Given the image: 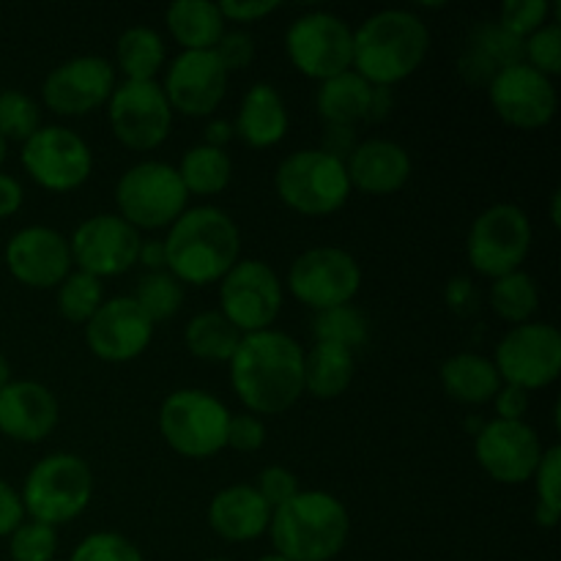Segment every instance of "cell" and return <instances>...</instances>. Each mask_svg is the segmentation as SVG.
Instances as JSON below:
<instances>
[{
	"label": "cell",
	"instance_id": "1",
	"mask_svg": "<svg viewBox=\"0 0 561 561\" xmlns=\"http://www.w3.org/2000/svg\"><path fill=\"white\" fill-rule=\"evenodd\" d=\"M228 365L230 387L255 416L285 414L305 394V348L277 329L244 334Z\"/></svg>",
	"mask_w": 561,
	"mask_h": 561
},
{
	"label": "cell",
	"instance_id": "2",
	"mask_svg": "<svg viewBox=\"0 0 561 561\" xmlns=\"http://www.w3.org/2000/svg\"><path fill=\"white\" fill-rule=\"evenodd\" d=\"M162 244L164 268L192 288L219 283L241 261L239 225L217 206L186 208L170 225Z\"/></svg>",
	"mask_w": 561,
	"mask_h": 561
},
{
	"label": "cell",
	"instance_id": "3",
	"mask_svg": "<svg viewBox=\"0 0 561 561\" xmlns=\"http://www.w3.org/2000/svg\"><path fill=\"white\" fill-rule=\"evenodd\" d=\"M431 53V31L414 11L383 9L354 31V71L378 88L409 80Z\"/></svg>",
	"mask_w": 561,
	"mask_h": 561
},
{
	"label": "cell",
	"instance_id": "4",
	"mask_svg": "<svg viewBox=\"0 0 561 561\" xmlns=\"http://www.w3.org/2000/svg\"><path fill=\"white\" fill-rule=\"evenodd\" d=\"M268 535L283 559L332 561L351 535V515L327 491H299L283 507L272 510Z\"/></svg>",
	"mask_w": 561,
	"mask_h": 561
},
{
	"label": "cell",
	"instance_id": "5",
	"mask_svg": "<svg viewBox=\"0 0 561 561\" xmlns=\"http://www.w3.org/2000/svg\"><path fill=\"white\" fill-rule=\"evenodd\" d=\"M20 496L27 518L55 529L85 513L93 496V471L80 455L53 453L27 471Z\"/></svg>",
	"mask_w": 561,
	"mask_h": 561
},
{
	"label": "cell",
	"instance_id": "6",
	"mask_svg": "<svg viewBox=\"0 0 561 561\" xmlns=\"http://www.w3.org/2000/svg\"><path fill=\"white\" fill-rule=\"evenodd\" d=\"M159 433L181 458L203 460L228 447L230 411L206 389H175L159 405Z\"/></svg>",
	"mask_w": 561,
	"mask_h": 561
},
{
	"label": "cell",
	"instance_id": "7",
	"mask_svg": "<svg viewBox=\"0 0 561 561\" xmlns=\"http://www.w3.org/2000/svg\"><path fill=\"white\" fill-rule=\"evenodd\" d=\"M274 190L290 211L301 217H329L348 203L351 181L345 162L321 148H301L279 162Z\"/></svg>",
	"mask_w": 561,
	"mask_h": 561
},
{
	"label": "cell",
	"instance_id": "8",
	"mask_svg": "<svg viewBox=\"0 0 561 561\" xmlns=\"http://www.w3.org/2000/svg\"><path fill=\"white\" fill-rule=\"evenodd\" d=\"M186 201L190 195L181 184L179 170L168 162L151 159L135 164L115 184L118 217L126 219L137 233L170 228L186 211Z\"/></svg>",
	"mask_w": 561,
	"mask_h": 561
},
{
	"label": "cell",
	"instance_id": "9",
	"mask_svg": "<svg viewBox=\"0 0 561 561\" xmlns=\"http://www.w3.org/2000/svg\"><path fill=\"white\" fill-rule=\"evenodd\" d=\"M531 250L529 214L515 203L488 206L471 222L466 236V257L471 268L488 279H499L524 266Z\"/></svg>",
	"mask_w": 561,
	"mask_h": 561
},
{
	"label": "cell",
	"instance_id": "10",
	"mask_svg": "<svg viewBox=\"0 0 561 561\" xmlns=\"http://www.w3.org/2000/svg\"><path fill=\"white\" fill-rule=\"evenodd\" d=\"M285 53L296 71L316 82H327L354 69V31L332 11H310L290 22Z\"/></svg>",
	"mask_w": 561,
	"mask_h": 561
},
{
	"label": "cell",
	"instance_id": "11",
	"mask_svg": "<svg viewBox=\"0 0 561 561\" xmlns=\"http://www.w3.org/2000/svg\"><path fill=\"white\" fill-rule=\"evenodd\" d=\"M288 290L312 312L345 307L362 288V266L343 247H312L288 268Z\"/></svg>",
	"mask_w": 561,
	"mask_h": 561
},
{
	"label": "cell",
	"instance_id": "12",
	"mask_svg": "<svg viewBox=\"0 0 561 561\" xmlns=\"http://www.w3.org/2000/svg\"><path fill=\"white\" fill-rule=\"evenodd\" d=\"M493 365L502 383L524 392L551 387L561 376V332L553 323L542 321L513 327L496 345Z\"/></svg>",
	"mask_w": 561,
	"mask_h": 561
},
{
	"label": "cell",
	"instance_id": "13",
	"mask_svg": "<svg viewBox=\"0 0 561 561\" xmlns=\"http://www.w3.org/2000/svg\"><path fill=\"white\" fill-rule=\"evenodd\" d=\"M283 310V283L266 261H239L219 279V312L241 334L272 329Z\"/></svg>",
	"mask_w": 561,
	"mask_h": 561
},
{
	"label": "cell",
	"instance_id": "14",
	"mask_svg": "<svg viewBox=\"0 0 561 561\" xmlns=\"http://www.w3.org/2000/svg\"><path fill=\"white\" fill-rule=\"evenodd\" d=\"M107 107L110 129L129 151H153L173 129V107L157 80L118 82Z\"/></svg>",
	"mask_w": 561,
	"mask_h": 561
},
{
	"label": "cell",
	"instance_id": "15",
	"mask_svg": "<svg viewBox=\"0 0 561 561\" xmlns=\"http://www.w3.org/2000/svg\"><path fill=\"white\" fill-rule=\"evenodd\" d=\"M20 162L25 173L47 192H75L91 179L93 153L77 131L66 126H42L22 142Z\"/></svg>",
	"mask_w": 561,
	"mask_h": 561
},
{
	"label": "cell",
	"instance_id": "16",
	"mask_svg": "<svg viewBox=\"0 0 561 561\" xmlns=\"http://www.w3.org/2000/svg\"><path fill=\"white\" fill-rule=\"evenodd\" d=\"M140 244V233L118 214H93L71 233V263L96 279L118 277L135 266Z\"/></svg>",
	"mask_w": 561,
	"mask_h": 561
},
{
	"label": "cell",
	"instance_id": "17",
	"mask_svg": "<svg viewBox=\"0 0 561 561\" xmlns=\"http://www.w3.org/2000/svg\"><path fill=\"white\" fill-rule=\"evenodd\" d=\"M542 442L526 422L491 420L477 431L474 458L491 480L502 485H524L535 477L542 458Z\"/></svg>",
	"mask_w": 561,
	"mask_h": 561
},
{
	"label": "cell",
	"instance_id": "18",
	"mask_svg": "<svg viewBox=\"0 0 561 561\" xmlns=\"http://www.w3.org/2000/svg\"><path fill=\"white\" fill-rule=\"evenodd\" d=\"M491 107L507 126L520 131L546 129L557 118L559 96L553 80L526 64H515L485 88Z\"/></svg>",
	"mask_w": 561,
	"mask_h": 561
},
{
	"label": "cell",
	"instance_id": "19",
	"mask_svg": "<svg viewBox=\"0 0 561 561\" xmlns=\"http://www.w3.org/2000/svg\"><path fill=\"white\" fill-rule=\"evenodd\" d=\"M115 85V66L99 55H77L55 66L42 85L47 110L58 115H88L110 102Z\"/></svg>",
	"mask_w": 561,
	"mask_h": 561
},
{
	"label": "cell",
	"instance_id": "20",
	"mask_svg": "<svg viewBox=\"0 0 561 561\" xmlns=\"http://www.w3.org/2000/svg\"><path fill=\"white\" fill-rule=\"evenodd\" d=\"M153 340V323L137 307L131 296L104 299L102 307L85 323V345L96 359L124 365L148 351Z\"/></svg>",
	"mask_w": 561,
	"mask_h": 561
},
{
	"label": "cell",
	"instance_id": "21",
	"mask_svg": "<svg viewBox=\"0 0 561 561\" xmlns=\"http://www.w3.org/2000/svg\"><path fill=\"white\" fill-rule=\"evenodd\" d=\"M5 268L25 288H58L71 272L69 239L47 225H31L16 230L3 250Z\"/></svg>",
	"mask_w": 561,
	"mask_h": 561
},
{
	"label": "cell",
	"instance_id": "22",
	"mask_svg": "<svg viewBox=\"0 0 561 561\" xmlns=\"http://www.w3.org/2000/svg\"><path fill=\"white\" fill-rule=\"evenodd\" d=\"M162 91L173 113L206 118L222 104L225 91H228V71L219 64L214 49L181 53L170 60Z\"/></svg>",
	"mask_w": 561,
	"mask_h": 561
},
{
	"label": "cell",
	"instance_id": "23",
	"mask_svg": "<svg viewBox=\"0 0 561 561\" xmlns=\"http://www.w3.org/2000/svg\"><path fill=\"white\" fill-rule=\"evenodd\" d=\"M58 400L38 381H11L0 389V433L11 442L38 444L58 427Z\"/></svg>",
	"mask_w": 561,
	"mask_h": 561
},
{
	"label": "cell",
	"instance_id": "24",
	"mask_svg": "<svg viewBox=\"0 0 561 561\" xmlns=\"http://www.w3.org/2000/svg\"><path fill=\"white\" fill-rule=\"evenodd\" d=\"M411 157L400 142L370 137L362 140L345 159V173H348L351 190H359L365 195H394L403 190L411 179Z\"/></svg>",
	"mask_w": 561,
	"mask_h": 561
},
{
	"label": "cell",
	"instance_id": "25",
	"mask_svg": "<svg viewBox=\"0 0 561 561\" xmlns=\"http://www.w3.org/2000/svg\"><path fill=\"white\" fill-rule=\"evenodd\" d=\"M515 64H524V42L504 31L499 22L482 20L466 36L458 58V75L466 85L488 88L493 77Z\"/></svg>",
	"mask_w": 561,
	"mask_h": 561
},
{
	"label": "cell",
	"instance_id": "26",
	"mask_svg": "<svg viewBox=\"0 0 561 561\" xmlns=\"http://www.w3.org/2000/svg\"><path fill=\"white\" fill-rule=\"evenodd\" d=\"M272 507L252 485H228L208 504V526L225 542H250L266 535Z\"/></svg>",
	"mask_w": 561,
	"mask_h": 561
},
{
	"label": "cell",
	"instance_id": "27",
	"mask_svg": "<svg viewBox=\"0 0 561 561\" xmlns=\"http://www.w3.org/2000/svg\"><path fill=\"white\" fill-rule=\"evenodd\" d=\"M288 107H285L277 88L268 85V82H255L241 99L233 131L244 146L261 151V148L283 142L288 135Z\"/></svg>",
	"mask_w": 561,
	"mask_h": 561
},
{
	"label": "cell",
	"instance_id": "28",
	"mask_svg": "<svg viewBox=\"0 0 561 561\" xmlns=\"http://www.w3.org/2000/svg\"><path fill=\"white\" fill-rule=\"evenodd\" d=\"M444 392L463 405H485L493 403L496 392L502 389L493 359L482 354H455L438 370Z\"/></svg>",
	"mask_w": 561,
	"mask_h": 561
},
{
	"label": "cell",
	"instance_id": "29",
	"mask_svg": "<svg viewBox=\"0 0 561 561\" xmlns=\"http://www.w3.org/2000/svg\"><path fill=\"white\" fill-rule=\"evenodd\" d=\"M370 99L373 85L351 69L318 85L316 107L327 126L356 129V124L367 121V115H370Z\"/></svg>",
	"mask_w": 561,
	"mask_h": 561
},
{
	"label": "cell",
	"instance_id": "30",
	"mask_svg": "<svg viewBox=\"0 0 561 561\" xmlns=\"http://www.w3.org/2000/svg\"><path fill=\"white\" fill-rule=\"evenodd\" d=\"M168 31L181 53H206L217 47L225 33V16L208 0H179L168 9Z\"/></svg>",
	"mask_w": 561,
	"mask_h": 561
},
{
	"label": "cell",
	"instance_id": "31",
	"mask_svg": "<svg viewBox=\"0 0 561 561\" xmlns=\"http://www.w3.org/2000/svg\"><path fill=\"white\" fill-rule=\"evenodd\" d=\"M354 373V351L329 343H316L305 351V392H310L312 398L337 400L340 394L348 392Z\"/></svg>",
	"mask_w": 561,
	"mask_h": 561
},
{
	"label": "cell",
	"instance_id": "32",
	"mask_svg": "<svg viewBox=\"0 0 561 561\" xmlns=\"http://www.w3.org/2000/svg\"><path fill=\"white\" fill-rule=\"evenodd\" d=\"M168 60V49H164L162 36L153 27L135 25L124 31L115 44V64L121 75L131 82L157 80L159 69Z\"/></svg>",
	"mask_w": 561,
	"mask_h": 561
},
{
	"label": "cell",
	"instance_id": "33",
	"mask_svg": "<svg viewBox=\"0 0 561 561\" xmlns=\"http://www.w3.org/2000/svg\"><path fill=\"white\" fill-rule=\"evenodd\" d=\"M175 170H179L186 195L211 197L228 190L230 179H233V159L228 157L225 148H211L201 142V146L184 151Z\"/></svg>",
	"mask_w": 561,
	"mask_h": 561
},
{
	"label": "cell",
	"instance_id": "34",
	"mask_svg": "<svg viewBox=\"0 0 561 561\" xmlns=\"http://www.w3.org/2000/svg\"><path fill=\"white\" fill-rule=\"evenodd\" d=\"M244 334L228 321L219 310H203L186 323L184 343L195 359L230 362Z\"/></svg>",
	"mask_w": 561,
	"mask_h": 561
},
{
	"label": "cell",
	"instance_id": "35",
	"mask_svg": "<svg viewBox=\"0 0 561 561\" xmlns=\"http://www.w3.org/2000/svg\"><path fill=\"white\" fill-rule=\"evenodd\" d=\"M488 299H491L493 312L502 321L520 327V323H529L535 318L537 307H540V288H537L531 274L518 268V272L493 279Z\"/></svg>",
	"mask_w": 561,
	"mask_h": 561
},
{
	"label": "cell",
	"instance_id": "36",
	"mask_svg": "<svg viewBox=\"0 0 561 561\" xmlns=\"http://www.w3.org/2000/svg\"><path fill=\"white\" fill-rule=\"evenodd\" d=\"M312 337H316V343H329L356 351L370 337V323H367V318L354 305L334 307V310L316 312Z\"/></svg>",
	"mask_w": 561,
	"mask_h": 561
},
{
	"label": "cell",
	"instance_id": "37",
	"mask_svg": "<svg viewBox=\"0 0 561 561\" xmlns=\"http://www.w3.org/2000/svg\"><path fill=\"white\" fill-rule=\"evenodd\" d=\"M142 312L148 316V321L157 327V323L170 321V318L179 316L181 305H184V285L173 277L170 272H148L146 277L137 283L135 296Z\"/></svg>",
	"mask_w": 561,
	"mask_h": 561
},
{
	"label": "cell",
	"instance_id": "38",
	"mask_svg": "<svg viewBox=\"0 0 561 561\" xmlns=\"http://www.w3.org/2000/svg\"><path fill=\"white\" fill-rule=\"evenodd\" d=\"M104 285L102 279L85 272H69V277L58 285V310L69 323L85 327L93 312L102 307Z\"/></svg>",
	"mask_w": 561,
	"mask_h": 561
},
{
	"label": "cell",
	"instance_id": "39",
	"mask_svg": "<svg viewBox=\"0 0 561 561\" xmlns=\"http://www.w3.org/2000/svg\"><path fill=\"white\" fill-rule=\"evenodd\" d=\"M42 129V110L25 91H0V137L5 142H25Z\"/></svg>",
	"mask_w": 561,
	"mask_h": 561
},
{
	"label": "cell",
	"instance_id": "40",
	"mask_svg": "<svg viewBox=\"0 0 561 561\" xmlns=\"http://www.w3.org/2000/svg\"><path fill=\"white\" fill-rule=\"evenodd\" d=\"M58 553V531L38 520H22L9 537L11 561H53Z\"/></svg>",
	"mask_w": 561,
	"mask_h": 561
},
{
	"label": "cell",
	"instance_id": "41",
	"mask_svg": "<svg viewBox=\"0 0 561 561\" xmlns=\"http://www.w3.org/2000/svg\"><path fill=\"white\" fill-rule=\"evenodd\" d=\"M524 64L546 75L548 80L561 75V27L559 22H548L540 31L524 38Z\"/></svg>",
	"mask_w": 561,
	"mask_h": 561
},
{
	"label": "cell",
	"instance_id": "42",
	"mask_svg": "<svg viewBox=\"0 0 561 561\" xmlns=\"http://www.w3.org/2000/svg\"><path fill=\"white\" fill-rule=\"evenodd\" d=\"M69 561H146L140 548L126 540L118 531H96L88 535L80 546L71 551Z\"/></svg>",
	"mask_w": 561,
	"mask_h": 561
},
{
	"label": "cell",
	"instance_id": "43",
	"mask_svg": "<svg viewBox=\"0 0 561 561\" xmlns=\"http://www.w3.org/2000/svg\"><path fill=\"white\" fill-rule=\"evenodd\" d=\"M551 11L553 5L548 0H507L499 11V25L524 42L531 33L540 31L542 25H548Z\"/></svg>",
	"mask_w": 561,
	"mask_h": 561
},
{
	"label": "cell",
	"instance_id": "44",
	"mask_svg": "<svg viewBox=\"0 0 561 561\" xmlns=\"http://www.w3.org/2000/svg\"><path fill=\"white\" fill-rule=\"evenodd\" d=\"M531 480H535L537 488V504L561 513V449L557 444L542 453L540 466H537Z\"/></svg>",
	"mask_w": 561,
	"mask_h": 561
},
{
	"label": "cell",
	"instance_id": "45",
	"mask_svg": "<svg viewBox=\"0 0 561 561\" xmlns=\"http://www.w3.org/2000/svg\"><path fill=\"white\" fill-rule=\"evenodd\" d=\"M252 488L261 493V499L268 507L277 510L299 493V480H296L294 471L285 469V466H266Z\"/></svg>",
	"mask_w": 561,
	"mask_h": 561
},
{
	"label": "cell",
	"instance_id": "46",
	"mask_svg": "<svg viewBox=\"0 0 561 561\" xmlns=\"http://www.w3.org/2000/svg\"><path fill=\"white\" fill-rule=\"evenodd\" d=\"M266 444V425H263L261 416L250 414H230L228 422V447L236 453H257V449Z\"/></svg>",
	"mask_w": 561,
	"mask_h": 561
},
{
	"label": "cell",
	"instance_id": "47",
	"mask_svg": "<svg viewBox=\"0 0 561 561\" xmlns=\"http://www.w3.org/2000/svg\"><path fill=\"white\" fill-rule=\"evenodd\" d=\"M214 55H217L228 75L230 71H241L255 58V42L247 31H225L217 47H214Z\"/></svg>",
	"mask_w": 561,
	"mask_h": 561
},
{
	"label": "cell",
	"instance_id": "48",
	"mask_svg": "<svg viewBox=\"0 0 561 561\" xmlns=\"http://www.w3.org/2000/svg\"><path fill=\"white\" fill-rule=\"evenodd\" d=\"M217 5L222 11L225 22H241V25L266 20L268 14L279 9V3H274V0H225V3Z\"/></svg>",
	"mask_w": 561,
	"mask_h": 561
},
{
	"label": "cell",
	"instance_id": "49",
	"mask_svg": "<svg viewBox=\"0 0 561 561\" xmlns=\"http://www.w3.org/2000/svg\"><path fill=\"white\" fill-rule=\"evenodd\" d=\"M25 520V507H22L20 491L0 480V537H11Z\"/></svg>",
	"mask_w": 561,
	"mask_h": 561
},
{
	"label": "cell",
	"instance_id": "50",
	"mask_svg": "<svg viewBox=\"0 0 561 561\" xmlns=\"http://www.w3.org/2000/svg\"><path fill=\"white\" fill-rule=\"evenodd\" d=\"M493 403H496V420L524 422L526 411H529V392H524L518 387H510V383H502Z\"/></svg>",
	"mask_w": 561,
	"mask_h": 561
},
{
	"label": "cell",
	"instance_id": "51",
	"mask_svg": "<svg viewBox=\"0 0 561 561\" xmlns=\"http://www.w3.org/2000/svg\"><path fill=\"white\" fill-rule=\"evenodd\" d=\"M444 299H447V307L455 312V316H469V312L477 310L474 283L466 277L449 279L447 290H444Z\"/></svg>",
	"mask_w": 561,
	"mask_h": 561
},
{
	"label": "cell",
	"instance_id": "52",
	"mask_svg": "<svg viewBox=\"0 0 561 561\" xmlns=\"http://www.w3.org/2000/svg\"><path fill=\"white\" fill-rule=\"evenodd\" d=\"M356 146H359V140H356V129H351V126H327V135H323V146H321L323 153L345 162V159L354 153Z\"/></svg>",
	"mask_w": 561,
	"mask_h": 561
},
{
	"label": "cell",
	"instance_id": "53",
	"mask_svg": "<svg viewBox=\"0 0 561 561\" xmlns=\"http://www.w3.org/2000/svg\"><path fill=\"white\" fill-rule=\"evenodd\" d=\"M22 201H25V192H22L20 181L0 173V219L14 217L22 208Z\"/></svg>",
	"mask_w": 561,
	"mask_h": 561
},
{
	"label": "cell",
	"instance_id": "54",
	"mask_svg": "<svg viewBox=\"0 0 561 561\" xmlns=\"http://www.w3.org/2000/svg\"><path fill=\"white\" fill-rule=\"evenodd\" d=\"M233 124L222 118H211L208 121L206 131H203V146H211V148H225L230 140H233Z\"/></svg>",
	"mask_w": 561,
	"mask_h": 561
},
{
	"label": "cell",
	"instance_id": "55",
	"mask_svg": "<svg viewBox=\"0 0 561 561\" xmlns=\"http://www.w3.org/2000/svg\"><path fill=\"white\" fill-rule=\"evenodd\" d=\"M137 263L148 268V272H168L164 268V244L159 239L142 241L140 255H137Z\"/></svg>",
	"mask_w": 561,
	"mask_h": 561
},
{
	"label": "cell",
	"instance_id": "56",
	"mask_svg": "<svg viewBox=\"0 0 561 561\" xmlns=\"http://www.w3.org/2000/svg\"><path fill=\"white\" fill-rule=\"evenodd\" d=\"M394 107V93L392 88H378L373 85V99H370V115L367 121H383Z\"/></svg>",
	"mask_w": 561,
	"mask_h": 561
},
{
	"label": "cell",
	"instance_id": "57",
	"mask_svg": "<svg viewBox=\"0 0 561 561\" xmlns=\"http://www.w3.org/2000/svg\"><path fill=\"white\" fill-rule=\"evenodd\" d=\"M559 515L561 513H557V510L537 504V507H535V524L542 526V529H553V526H557V520H559Z\"/></svg>",
	"mask_w": 561,
	"mask_h": 561
},
{
	"label": "cell",
	"instance_id": "58",
	"mask_svg": "<svg viewBox=\"0 0 561 561\" xmlns=\"http://www.w3.org/2000/svg\"><path fill=\"white\" fill-rule=\"evenodd\" d=\"M5 383H11V365H9V359L0 354V389H3Z\"/></svg>",
	"mask_w": 561,
	"mask_h": 561
},
{
	"label": "cell",
	"instance_id": "59",
	"mask_svg": "<svg viewBox=\"0 0 561 561\" xmlns=\"http://www.w3.org/2000/svg\"><path fill=\"white\" fill-rule=\"evenodd\" d=\"M559 201H561V192L557 190V192H553V197H551V222H553V228H559V225H561V219H559Z\"/></svg>",
	"mask_w": 561,
	"mask_h": 561
},
{
	"label": "cell",
	"instance_id": "60",
	"mask_svg": "<svg viewBox=\"0 0 561 561\" xmlns=\"http://www.w3.org/2000/svg\"><path fill=\"white\" fill-rule=\"evenodd\" d=\"M5 151H9V142L0 137V168H3V162H5Z\"/></svg>",
	"mask_w": 561,
	"mask_h": 561
},
{
	"label": "cell",
	"instance_id": "61",
	"mask_svg": "<svg viewBox=\"0 0 561 561\" xmlns=\"http://www.w3.org/2000/svg\"><path fill=\"white\" fill-rule=\"evenodd\" d=\"M257 561H288V559H283L279 553H266V557H261Z\"/></svg>",
	"mask_w": 561,
	"mask_h": 561
},
{
	"label": "cell",
	"instance_id": "62",
	"mask_svg": "<svg viewBox=\"0 0 561 561\" xmlns=\"http://www.w3.org/2000/svg\"><path fill=\"white\" fill-rule=\"evenodd\" d=\"M206 561H230V559H206Z\"/></svg>",
	"mask_w": 561,
	"mask_h": 561
}]
</instances>
